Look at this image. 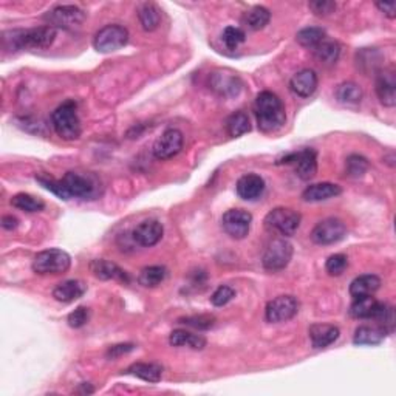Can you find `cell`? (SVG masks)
I'll return each instance as SVG.
<instances>
[{"label":"cell","instance_id":"30","mask_svg":"<svg viewBox=\"0 0 396 396\" xmlns=\"http://www.w3.org/2000/svg\"><path fill=\"white\" fill-rule=\"evenodd\" d=\"M251 130V122L250 116H248L245 111H234L226 120V132L229 137L239 138L241 135L248 133Z\"/></svg>","mask_w":396,"mask_h":396},{"label":"cell","instance_id":"27","mask_svg":"<svg viewBox=\"0 0 396 396\" xmlns=\"http://www.w3.org/2000/svg\"><path fill=\"white\" fill-rule=\"evenodd\" d=\"M124 373L137 376L140 380H143L146 382H152L155 384L159 380H161V373L163 370L159 367L158 364H146V362H137L132 364L130 367L124 371Z\"/></svg>","mask_w":396,"mask_h":396},{"label":"cell","instance_id":"32","mask_svg":"<svg viewBox=\"0 0 396 396\" xmlns=\"http://www.w3.org/2000/svg\"><path fill=\"white\" fill-rule=\"evenodd\" d=\"M271 21V13L268 8L265 7H254L250 11H246L243 16V23L252 29V31H259L268 25Z\"/></svg>","mask_w":396,"mask_h":396},{"label":"cell","instance_id":"23","mask_svg":"<svg viewBox=\"0 0 396 396\" xmlns=\"http://www.w3.org/2000/svg\"><path fill=\"white\" fill-rule=\"evenodd\" d=\"M350 306V316L354 319H375L378 311L381 310L382 302L376 300L373 295H362V298H353Z\"/></svg>","mask_w":396,"mask_h":396},{"label":"cell","instance_id":"24","mask_svg":"<svg viewBox=\"0 0 396 396\" xmlns=\"http://www.w3.org/2000/svg\"><path fill=\"white\" fill-rule=\"evenodd\" d=\"M342 194V189L338 185H333V183H316V185L308 186L302 194V198L305 202L316 203V202H324V200L334 198L338 195Z\"/></svg>","mask_w":396,"mask_h":396},{"label":"cell","instance_id":"5","mask_svg":"<svg viewBox=\"0 0 396 396\" xmlns=\"http://www.w3.org/2000/svg\"><path fill=\"white\" fill-rule=\"evenodd\" d=\"M72 265V259L65 251L56 250H45L36 254V257L33 259V271L40 276H49V274H64L70 269Z\"/></svg>","mask_w":396,"mask_h":396},{"label":"cell","instance_id":"25","mask_svg":"<svg viewBox=\"0 0 396 396\" xmlns=\"http://www.w3.org/2000/svg\"><path fill=\"white\" fill-rule=\"evenodd\" d=\"M388 333L386 330L381 328L380 325H360V327L356 328L353 336V342L356 345H378L386 339V336Z\"/></svg>","mask_w":396,"mask_h":396},{"label":"cell","instance_id":"46","mask_svg":"<svg viewBox=\"0 0 396 396\" xmlns=\"http://www.w3.org/2000/svg\"><path fill=\"white\" fill-rule=\"evenodd\" d=\"M376 7L380 11H382L384 14H386L388 19H395V16H396V5L393 2H390V3H386V2H378L376 3Z\"/></svg>","mask_w":396,"mask_h":396},{"label":"cell","instance_id":"45","mask_svg":"<svg viewBox=\"0 0 396 396\" xmlns=\"http://www.w3.org/2000/svg\"><path fill=\"white\" fill-rule=\"evenodd\" d=\"M133 348H135L133 344H120V345H114L111 348H109L107 356L111 358V359L120 358V356H122V354H126V353H129V352H132Z\"/></svg>","mask_w":396,"mask_h":396},{"label":"cell","instance_id":"31","mask_svg":"<svg viewBox=\"0 0 396 396\" xmlns=\"http://www.w3.org/2000/svg\"><path fill=\"white\" fill-rule=\"evenodd\" d=\"M168 277V269L164 267H159V265H153V267H146L144 269H141V273L138 276L140 285H143L146 288H155L158 285L166 280Z\"/></svg>","mask_w":396,"mask_h":396},{"label":"cell","instance_id":"35","mask_svg":"<svg viewBox=\"0 0 396 396\" xmlns=\"http://www.w3.org/2000/svg\"><path fill=\"white\" fill-rule=\"evenodd\" d=\"M325 36H327V33H325V29L321 27H308V28H304L300 29L298 33V36H295V40L298 42L305 47V49H316V47L324 42Z\"/></svg>","mask_w":396,"mask_h":396},{"label":"cell","instance_id":"36","mask_svg":"<svg viewBox=\"0 0 396 396\" xmlns=\"http://www.w3.org/2000/svg\"><path fill=\"white\" fill-rule=\"evenodd\" d=\"M11 204H13V208L25 211V212H40L45 208V203L42 202V200L29 194L14 195V197L11 198Z\"/></svg>","mask_w":396,"mask_h":396},{"label":"cell","instance_id":"44","mask_svg":"<svg viewBox=\"0 0 396 396\" xmlns=\"http://www.w3.org/2000/svg\"><path fill=\"white\" fill-rule=\"evenodd\" d=\"M308 7L316 16H328L336 10V3L330 0H316V2H310Z\"/></svg>","mask_w":396,"mask_h":396},{"label":"cell","instance_id":"3","mask_svg":"<svg viewBox=\"0 0 396 396\" xmlns=\"http://www.w3.org/2000/svg\"><path fill=\"white\" fill-rule=\"evenodd\" d=\"M254 115H256L259 129L263 133L277 132L287 121L283 103L273 92H262L257 94L254 101Z\"/></svg>","mask_w":396,"mask_h":396},{"label":"cell","instance_id":"20","mask_svg":"<svg viewBox=\"0 0 396 396\" xmlns=\"http://www.w3.org/2000/svg\"><path fill=\"white\" fill-rule=\"evenodd\" d=\"M308 334H310L313 347L321 350V348H327L332 344H334V342L339 339L341 332L338 327H334V325L315 324L310 327Z\"/></svg>","mask_w":396,"mask_h":396},{"label":"cell","instance_id":"8","mask_svg":"<svg viewBox=\"0 0 396 396\" xmlns=\"http://www.w3.org/2000/svg\"><path fill=\"white\" fill-rule=\"evenodd\" d=\"M277 164H294V172L300 180L308 181L315 179L317 172V153L315 149H306L294 153H288L280 159H277Z\"/></svg>","mask_w":396,"mask_h":396},{"label":"cell","instance_id":"4","mask_svg":"<svg viewBox=\"0 0 396 396\" xmlns=\"http://www.w3.org/2000/svg\"><path fill=\"white\" fill-rule=\"evenodd\" d=\"M51 126L65 141H75L81 137V120L75 101H65L51 114Z\"/></svg>","mask_w":396,"mask_h":396},{"label":"cell","instance_id":"38","mask_svg":"<svg viewBox=\"0 0 396 396\" xmlns=\"http://www.w3.org/2000/svg\"><path fill=\"white\" fill-rule=\"evenodd\" d=\"M222 39H223L224 45H226L229 50H235V49H239V47L245 42L246 34H245V31L241 28L228 27V28H224V31L222 34Z\"/></svg>","mask_w":396,"mask_h":396},{"label":"cell","instance_id":"15","mask_svg":"<svg viewBox=\"0 0 396 396\" xmlns=\"http://www.w3.org/2000/svg\"><path fill=\"white\" fill-rule=\"evenodd\" d=\"M163 234L164 228L161 223L158 220H146L143 223H140L138 226L133 229L132 237L135 240V243H138L140 246L152 248L163 239Z\"/></svg>","mask_w":396,"mask_h":396},{"label":"cell","instance_id":"29","mask_svg":"<svg viewBox=\"0 0 396 396\" xmlns=\"http://www.w3.org/2000/svg\"><path fill=\"white\" fill-rule=\"evenodd\" d=\"M169 342L170 345L174 347L189 345L191 348H194V350H203L206 347V339L202 334L189 333L186 330H175V332L170 333Z\"/></svg>","mask_w":396,"mask_h":396},{"label":"cell","instance_id":"13","mask_svg":"<svg viewBox=\"0 0 396 396\" xmlns=\"http://www.w3.org/2000/svg\"><path fill=\"white\" fill-rule=\"evenodd\" d=\"M299 300L294 295H279L269 300L265 308V319L269 324L287 322L299 313Z\"/></svg>","mask_w":396,"mask_h":396},{"label":"cell","instance_id":"11","mask_svg":"<svg viewBox=\"0 0 396 396\" xmlns=\"http://www.w3.org/2000/svg\"><path fill=\"white\" fill-rule=\"evenodd\" d=\"M347 235V226L339 218H325L319 222L311 230V240L316 245H334L344 240Z\"/></svg>","mask_w":396,"mask_h":396},{"label":"cell","instance_id":"17","mask_svg":"<svg viewBox=\"0 0 396 396\" xmlns=\"http://www.w3.org/2000/svg\"><path fill=\"white\" fill-rule=\"evenodd\" d=\"M376 94L386 107H395L396 104V75L393 68H384L376 79Z\"/></svg>","mask_w":396,"mask_h":396},{"label":"cell","instance_id":"26","mask_svg":"<svg viewBox=\"0 0 396 396\" xmlns=\"http://www.w3.org/2000/svg\"><path fill=\"white\" fill-rule=\"evenodd\" d=\"M381 288V279L375 274L359 276L350 283V294L353 298L373 295Z\"/></svg>","mask_w":396,"mask_h":396},{"label":"cell","instance_id":"21","mask_svg":"<svg viewBox=\"0 0 396 396\" xmlns=\"http://www.w3.org/2000/svg\"><path fill=\"white\" fill-rule=\"evenodd\" d=\"M237 195L240 198L254 202L260 198L265 192V180L257 174H246L237 181Z\"/></svg>","mask_w":396,"mask_h":396},{"label":"cell","instance_id":"40","mask_svg":"<svg viewBox=\"0 0 396 396\" xmlns=\"http://www.w3.org/2000/svg\"><path fill=\"white\" fill-rule=\"evenodd\" d=\"M348 267V257L345 254H334V256L328 257L327 263H325V269L330 276H341Z\"/></svg>","mask_w":396,"mask_h":396},{"label":"cell","instance_id":"2","mask_svg":"<svg viewBox=\"0 0 396 396\" xmlns=\"http://www.w3.org/2000/svg\"><path fill=\"white\" fill-rule=\"evenodd\" d=\"M57 29L50 25L29 28V29H14V31L3 33V49L5 50H45L50 49L56 40Z\"/></svg>","mask_w":396,"mask_h":396},{"label":"cell","instance_id":"42","mask_svg":"<svg viewBox=\"0 0 396 396\" xmlns=\"http://www.w3.org/2000/svg\"><path fill=\"white\" fill-rule=\"evenodd\" d=\"M180 324H186L189 327H194V328H198V330H209L211 327H214L215 324V319L212 316H192V317H185V319H180Z\"/></svg>","mask_w":396,"mask_h":396},{"label":"cell","instance_id":"19","mask_svg":"<svg viewBox=\"0 0 396 396\" xmlns=\"http://www.w3.org/2000/svg\"><path fill=\"white\" fill-rule=\"evenodd\" d=\"M90 271L94 277L101 280H118L122 283H129V276L124 269L118 267L116 263L109 262L104 259H96L90 262Z\"/></svg>","mask_w":396,"mask_h":396},{"label":"cell","instance_id":"10","mask_svg":"<svg viewBox=\"0 0 396 396\" xmlns=\"http://www.w3.org/2000/svg\"><path fill=\"white\" fill-rule=\"evenodd\" d=\"M293 259V245L285 239H274L263 254L262 263L268 271L285 269Z\"/></svg>","mask_w":396,"mask_h":396},{"label":"cell","instance_id":"47","mask_svg":"<svg viewBox=\"0 0 396 396\" xmlns=\"http://www.w3.org/2000/svg\"><path fill=\"white\" fill-rule=\"evenodd\" d=\"M17 224H19V220H17L16 217L13 215H5L2 218V226L3 229H8V230H13L17 228Z\"/></svg>","mask_w":396,"mask_h":396},{"label":"cell","instance_id":"1","mask_svg":"<svg viewBox=\"0 0 396 396\" xmlns=\"http://www.w3.org/2000/svg\"><path fill=\"white\" fill-rule=\"evenodd\" d=\"M36 180L50 192L62 200L93 198L98 194L99 183L92 174L67 172L62 180H55L49 175H38Z\"/></svg>","mask_w":396,"mask_h":396},{"label":"cell","instance_id":"37","mask_svg":"<svg viewBox=\"0 0 396 396\" xmlns=\"http://www.w3.org/2000/svg\"><path fill=\"white\" fill-rule=\"evenodd\" d=\"M381 64V55L375 49H364L358 53V67H360L364 73L376 72Z\"/></svg>","mask_w":396,"mask_h":396},{"label":"cell","instance_id":"16","mask_svg":"<svg viewBox=\"0 0 396 396\" xmlns=\"http://www.w3.org/2000/svg\"><path fill=\"white\" fill-rule=\"evenodd\" d=\"M209 87L220 96H237L241 90V81L237 75L215 72L209 76Z\"/></svg>","mask_w":396,"mask_h":396},{"label":"cell","instance_id":"43","mask_svg":"<svg viewBox=\"0 0 396 396\" xmlns=\"http://www.w3.org/2000/svg\"><path fill=\"white\" fill-rule=\"evenodd\" d=\"M88 319H90V310L85 306H79L68 315V325L72 328H81L88 322Z\"/></svg>","mask_w":396,"mask_h":396},{"label":"cell","instance_id":"7","mask_svg":"<svg viewBox=\"0 0 396 396\" xmlns=\"http://www.w3.org/2000/svg\"><path fill=\"white\" fill-rule=\"evenodd\" d=\"M87 14L81 8L75 7V5H59L50 10L49 13L44 16L45 22L53 28H62V29H73L81 28L84 23Z\"/></svg>","mask_w":396,"mask_h":396},{"label":"cell","instance_id":"12","mask_svg":"<svg viewBox=\"0 0 396 396\" xmlns=\"http://www.w3.org/2000/svg\"><path fill=\"white\" fill-rule=\"evenodd\" d=\"M252 215L245 209H229L222 217V228L230 239L243 240L251 230Z\"/></svg>","mask_w":396,"mask_h":396},{"label":"cell","instance_id":"6","mask_svg":"<svg viewBox=\"0 0 396 396\" xmlns=\"http://www.w3.org/2000/svg\"><path fill=\"white\" fill-rule=\"evenodd\" d=\"M300 222H302V217L291 208H276L269 211L263 220L265 228L268 230L285 235V237H291L298 233Z\"/></svg>","mask_w":396,"mask_h":396},{"label":"cell","instance_id":"41","mask_svg":"<svg viewBox=\"0 0 396 396\" xmlns=\"http://www.w3.org/2000/svg\"><path fill=\"white\" fill-rule=\"evenodd\" d=\"M234 298H235L234 288H230L228 285H220L215 289L214 294L211 295V302H212V305H215V306H224L226 304H229Z\"/></svg>","mask_w":396,"mask_h":396},{"label":"cell","instance_id":"18","mask_svg":"<svg viewBox=\"0 0 396 396\" xmlns=\"http://www.w3.org/2000/svg\"><path fill=\"white\" fill-rule=\"evenodd\" d=\"M319 84L317 75L313 72V70H300V72L295 73L291 81H289V88L291 92L299 98H310L313 93L316 92Z\"/></svg>","mask_w":396,"mask_h":396},{"label":"cell","instance_id":"33","mask_svg":"<svg viewBox=\"0 0 396 396\" xmlns=\"http://www.w3.org/2000/svg\"><path fill=\"white\" fill-rule=\"evenodd\" d=\"M138 17L144 31H155L161 22V13L155 3H144L138 11Z\"/></svg>","mask_w":396,"mask_h":396},{"label":"cell","instance_id":"34","mask_svg":"<svg viewBox=\"0 0 396 396\" xmlns=\"http://www.w3.org/2000/svg\"><path fill=\"white\" fill-rule=\"evenodd\" d=\"M336 98L344 105H358L362 101V90L354 82H344L336 88Z\"/></svg>","mask_w":396,"mask_h":396},{"label":"cell","instance_id":"14","mask_svg":"<svg viewBox=\"0 0 396 396\" xmlns=\"http://www.w3.org/2000/svg\"><path fill=\"white\" fill-rule=\"evenodd\" d=\"M185 144V137L179 129H168L161 137H159L155 144H153V157L157 159H170L179 155Z\"/></svg>","mask_w":396,"mask_h":396},{"label":"cell","instance_id":"28","mask_svg":"<svg viewBox=\"0 0 396 396\" xmlns=\"http://www.w3.org/2000/svg\"><path fill=\"white\" fill-rule=\"evenodd\" d=\"M316 61L324 65H334L341 56V45L334 40H324L316 49H313Z\"/></svg>","mask_w":396,"mask_h":396},{"label":"cell","instance_id":"9","mask_svg":"<svg viewBox=\"0 0 396 396\" xmlns=\"http://www.w3.org/2000/svg\"><path fill=\"white\" fill-rule=\"evenodd\" d=\"M129 40L127 28L121 25H107L99 29L93 38L94 50L99 53H111L122 49Z\"/></svg>","mask_w":396,"mask_h":396},{"label":"cell","instance_id":"22","mask_svg":"<svg viewBox=\"0 0 396 396\" xmlns=\"http://www.w3.org/2000/svg\"><path fill=\"white\" fill-rule=\"evenodd\" d=\"M85 291H87V285L82 280H67V282L59 283V285L55 288V291H53V298L59 300V302L70 304L81 299L82 295L85 294Z\"/></svg>","mask_w":396,"mask_h":396},{"label":"cell","instance_id":"39","mask_svg":"<svg viewBox=\"0 0 396 396\" xmlns=\"http://www.w3.org/2000/svg\"><path fill=\"white\" fill-rule=\"evenodd\" d=\"M369 169V161L367 158H364L362 155H350L347 158V172L353 179H359Z\"/></svg>","mask_w":396,"mask_h":396}]
</instances>
